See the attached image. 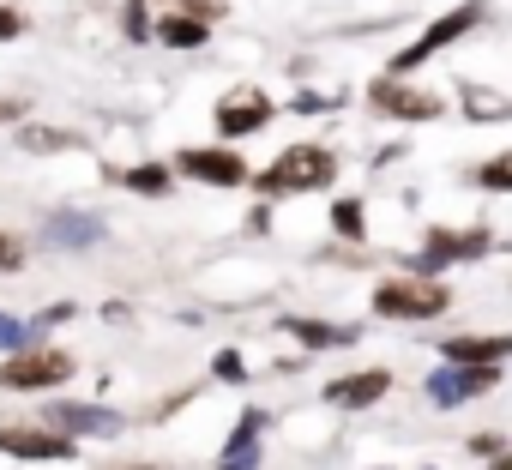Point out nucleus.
<instances>
[{
  "mask_svg": "<svg viewBox=\"0 0 512 470\" xmlns=\"http://www.w3.org/2000/svg\"><path fill=\"white\" fill-rule=\"evenodd\" d=\"M127 31L145 37V0H133V7H127Z\"/></svg>",
  "mask_w": 512,
  "mask_h": 470,
  "instance_id": "23",
  "label": "nucleus"
},
{
  "mask_svg": "<svg viewBox=\"0 0 512 470\" xmlns=\"http://www.w3.org/2000/svg\"><path fill=\"white\" fill-rule=\"evenodd\" d=\"M25 31V19L13 13V7H0V43H7V37H19Z\"/></svg>",
  "mask_w": 512,
  "mask_h": 470,
  "instance_id": "22",
  "label": "nucleus"
},
{
  "mask_svg": "<svg viewBox=\"0 0 512 470\" xmlns=\"http://www.w3.org/2000/svg\"><path fill=\"white\" fill-rule=\"evenodd\" d=\"M488 464H494V470H512V452H500V458H488Z\"/></svg>",
  "mask_w": 512,
  "mask_h": 470,
  "instance_id": "26",
  "label": "nucleus"
},
{
  "mask_svg": "<svg viewBox=\"0 0 512 470\" xmlns=\"http://www.w3.org/2000/svg\"><path fill=\"white\" fill-rule=\"evenodd\" d=\"M446 302L452 296L440 284H428V278H392V284L374 290V308L386 320H434V314H446Z\"/></svg>",
  "mask_w": 512,
  "mask_h": 470,
  "instance_id": "2",
  "label": "nucleus"
},
{
  "mask_svg": "<svg viewBox=\"0 0 512 470\" xmlns=\"http://www.w3.org/2000/svg\"><path fill=\"white\" fill-rule=\"evenodd\" d=\"M175 7H187V13H193L199 25H211V19L223 13V0H175Z\"/></svg>",
  "mask_w": 512,
  "mask_h": 470,
  "instance_id": "21",
  "label": "nucleus"
},
{
  "mask_svg": "<svg viewBox=\"0 0 512 470\" xmlns=\"http://www.w3.org/2000/svg\"><path fill=\"white\" fill-rule=\"evenodd\" d=\"M0 452H13V458H73V440L43 434V428H0Z\"/></svg>",
  "mask_w": 512,
  "mask_h": 470,
  "instance_id": "7",
  "label": "nucleus"
},
{
  "mask_svg": "<svg viewBox=\"0 0 512 470\" xmlns=\"http://www.w3.org/2000/svg\"><path fill=\"white\" fill-rule=\"evenodd\" d=\"M19 109H25V103H0V121H13V115H19Z\"/></svg>",
  "mask_w": 512,
  "mask_h": 470,
  "instance_id": "25",
  "label": "nucleus"
},
{
  "mask_svg": "<svg viewBox=\"0 0 512 470\" xmlns=\"http://www.w3.org/2000/svg\"><path fill=\"white\" fill-rule=\"evenodd\" d=\"M386 386H392V374H386V368H368V374H344V380H332L326 398H332L338 410H362V404H374Z\"/></svg>",
  "mask_w": 512,
  "mask_h": 470,
  "instance_id": "9",
  "label": "nucleus"
},
{
  "mask_svg": "<svg viewBox=\"0 0 512 470\" xmlns=\"http://www.w3.org/2000/svg\"><path fill=\"white\" fill-rule=\"evenodd\" d=\"M163 43H175V49H199V43H205V25H199V19H163Z\"/></svg>",
  "mask_w": 512,
  "mask_h": 470,
  "instance_id": "13",
  "label": "nucleus"
},
{
  "mask_svg": "<svg viewBox=\"0 0 512 470\" xmlns=\"http://www.w3.org/2000/svg\"><path fill=\"white\" fill-rule=\"evenodd\" d=\"M476 181H482V187H506V193H512V157L482 163V169H476Z\"/></svg>",
  "mask_w": 512,
  "mask_h": 470,
  "instance_id": "17",
  "label": "nucleus"
},
{
  "mask_svg": "<svg viewBox=\"0 0 512 470\" xmlns=\"http://www.w3.org/2000/svg\"><path fill=\"white\" fill-rule=\"evenodd\" d=\"M476 13H482V7H458V13H446L440 25H428V31H422V37H416V43H410V49H404L398 61H392V73H410V67H422V61H428L434 49H446L452 37H464V31L476 25Z\"/></svg>",
  "mask_w": 512,
  "mask_h": 470,
  "instance_id": "4",
  "label": "nucleus"
},
{
  "mask_svg": "<svg viewBox=\"0 0 512 470\" xmlns=\"http://www.w3.org/2000/svg\"><path fill=\"white\" fill-rule=\"evenodd\" d=\"M25 266V242L19 235H0V272H19Z\"/></svg>",
  "mask_w": 512,
  "mask_h": 470,
  "instance_id": "20",
  "label": "nucleus"
},
{
  "mask_svg": "<svg viewBox=\"0 0 512 470\" xmlns=\"http://www.w3.org/2000/svg\"><path fill=\"white\" fill-rule=\"evenodd\" d=\"M266 121H272V103H266L260 91H235V97H223V103H217V133H229V139L260 133Z\"/></svg>",
  "mask_w": 512,
  "mask_h": 470,
  "instance_id": "5",
  "label": "nucleus"
},
{
  "mask_svg": "<svg viewBox=\"0 0 512 470\" xmlns=\"http://www.w3.org/2000/svg\"><path fill=\"white\" fill-rule=\"evenodd\" d=\"M482 248H488V235H476V229H470V235L434 229V235H428V254H422V266H440V260H476Z\"/></svg>",
  "mask_w": 512,
  "mask_h": 470,
  "instance_id": "11",
  "label": "nucleus"
},
{
  "mask_svg": "<svg viewBox=\"0 0 512 470\" xmlns=\"http://www.w3.org/2000/svg\"><path fill=\"white\" fill-rule=\"evenodd\" d=\"M19 139L25 151H73V133H55V127H25Z\"/></svg>",
  "mask_w": 512,
  "mask_h": 470,
  "instance_id": "15",
  "label": "nucleus"
},
{
  "mask_svg": "<svg viewBox=\"0 0 512 470\" xmlns=\"http://www.w3.org/2000/svg\"><path fill=\"white\" fill-rule=\"evenodd\" d=\"M338 175V157L332 151H320V145H290L266 175H260V187L266 193H308V187H326Z\"/></svg>",
  "mask_w": 512,
  "mask_h": 470,
  "instance_id": "1",
  "label": "nucleus"
},
{
  "mask_svg": "<svg viewBox=\"0 0 512 470\" xmlns=\"http://www.w3.org/2000/svg\"><path fill=\"white\" fill-rule=\"evenodd\" d=\"M55 235H61V242H97V223H85V217H55Z\"/></svg>",
  "mask_w": 512,
  "mask_h": 470,
  "instance_id": "16",
  "label": "nucleus"
},
{
  "mask_svg": "<svg viewBox=\"0 0 512 470\" xmlns=\"http://www.w3.org/2000/svg\"><path fill=\"white\" fill-rule=\"evenodd\" d=\"M13 338H19V326H13V320H0V344H13Z\"/></svg>",
  "mask_w": 512,
  "mask_h": 470,
  "instance_id": "24",
  "label": "nucleus"
},
{
  "mask_svg": "<svg viewBox=\"0 0 512 470\" xmlns=\"http://www.w3.org/2000/svg\"><path fill=\"white\" fill-rule=\"evenodd\" d=\"M61 380H73L67 350H25L0 368V386H13V392H43V386H61Z\"/></svg>",
  "mask_w": 512,
  "mask_h": 470,
  "instance_id": "3",
  "label": "nucleus"
},
{
  "mask_svg": "<svg viewBox=\"0 0 512 470\" xmlns=\"http://www.w3.org/2000/svg\"><path fill=\"white\" fill-rule=\"evenodd\" d=\"M55 422H61V428H115V416H109V410H79V404H61V410H55Z\"/></svg>",
  "mask_w": 512,
  "mask_h": 470,
  "instance_id": "14",
  "label": "nucleus"
},
{
  "mask_svg": "<svg viewBox=\"0 0 512 470\" xmlns=\"http://www.w3.org/2000/svg\"><path fill=\"white\" fill-rule=\"evenodd\" d=\"M127 187H139V193H163V187H169V169H157V163H151V169H133Z\"/></svg>",
  "mask_w": 512,
  "mask_h": 470,
  "instance_id": "18",
  "label": "nucleus"
},
{
  "mask_svg": "<svg viewBox=\"0 0 512 470\" xmlns=\"http://www.w3.org/2000/svg\"><path fill=\"white\" fill-rule=\"evenodd\" d=\"M482 386H494V368H446V374L434 380V398H440V404H458V398H470V392H482Z\"/></svg>",
  "mask_w": 512,
  "mask_h": 470,
  "instance_id": "12",
  "label": "nucleus"
},
{
  "mask_svg": "<svg viewBox=\"0 0 512 470\" xmlns=\"http://www.w3.org/2000/svg\"><path fill=\"white\" fill-rule=\"evenodd\" d=\"M181 169H187L193 181H217V187L247 181V163H241L235 151H181Z\"/></svg>",
  "mask_w": 512,
  "mask_h": 470,
  "instance_id": "6",
  "label": "nucleus"
},
{
  "mask_svg": "<svg viewBox=\"0 0 512 470\" xmlns=\"http://www.w3.org/2000/svg\"><path fill=\"white\" fill-rule=\"evenodd\" d=\"M139 470H151V464H139Z\"/></svg>",
  "mask_w": 512,
  "mask_h": 470,
  "instance_id": "27",
  "label": "nucleus"
},
{
  "mask_svg": "<svg viewBox=\"0 0 512 470\" xmlns=\"http://www.w3.org/2000/svg\"><path fill=\"white\" fill-rule=\"evenodd\" d=\"M374 103H380V115H398V121H434L440 115V103L428 97V91H404V85H374Z\"/></svg>",
  "mask_w": 512,
  "mask_h": 470,
  "instance_id": "8",
  "label": "nucleus"
},
{
  "mask_svg": "<svg viewBox=\"0 0 512 470\" xmlns=\"http://www.w3.org/2000/svg\"><path fill=\"white\" fill-rule=\"evenodd\" d=\"M332 223H338V235H362V205H356V199H338Z\"/></svg>",
  "mask_w": 512,
  "mask_h": 470,
  "instance_id": "19",
  "label": "nucleus"
},
{
  "mask_svg": "<svg viewBox=\"0 0 512 470\" xmlns=\"http://www.w3.org/2000/svg\"><path fill=\"white\" fill-rule=\"evenodd\" d=\"M440 356L452 368H494L500 356H512V338H446Z\"/></svg>",
  "mask_w": 512,
  "mask_h": 470,
  "instance_id": "10",
  "label": "nucleus"
}]
</instances>
